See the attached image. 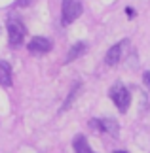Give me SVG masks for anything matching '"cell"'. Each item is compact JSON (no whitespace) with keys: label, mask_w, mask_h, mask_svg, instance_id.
Masks as SVG:
<instances>
[{"label":"cell","mask_w":150,"mask_h":153,"mask_svg":"<svg viewBox=\"0 0 150 153\" xmlns=\"http://www.w3.org/2000/svg\"><path fill=\"white\" fill-rule=\"evenodd\" d=\"M109 95H110V100L116 104V108L122 111V114H125L127 108H129V104H131V95H129L127 87L124 83H114L110 87Z\"/></svg>","instance_id":"obj_1"},{"label":"cell","mask_w":150,"mask_h":153,"mask_svg":"<svg viewBox=\"0 0 150 153\" xmlns=\"http://www.w3.org/2000/svg\"><path fill=\"white\" fill-rule=\"evenodd\" d=\"M27 36V28L21 23V19H15V17H10L8 19V42L11 48H17V45L23 44V40Z\"/></svg>","instance_id":"obj_2"},{"label":"cell","mask_w":150,"mask_h":153,"mask_svg":"<svg viewBox=\"0 0 150 153\" xmlns=\"http://www.w3.org/2000/svg\"><path fill=\"white\" fill-rule=\"evenodd\" d=\"M82 2L80 0H63L61 2V23L63 25H70L82 15Z\"/></svg>","instance_id":"obj_3"},{"label":"cell","mask_w":150,"mask_h":153,"mask_svg":"<svg viewBox=\"0 0 150 153\" xmlns=\"http://www.w3.org/2000/svg\"><path fill=\"white\" fill-rule=\"evenodd\" d=\"M89 127L99 132H106L110 136H118V132H120V125L114 119H91Z\"/></svg>","instance_id":"obj_4"},{"label":"cell","mask_w":150,"mask_h":153,"mask_svg":"<svg viewBox=\"0 0 150 153\" xmlns=\"http://www.w3.org/2000/svg\"><path fill=\"white\" fill-rule=\"evenodd\" d=\"M53 44L51 40H47L44 36H34L31 42H29V51L32 53V55H46L47 51H51Z\"/></svg>","instance_id":"obj_5"},{"label":"cell","mask_w":150,"mask_h":153,"mask_svg":"<svg viewBox=\"0 0 150 153\" xmlns=\"http://www.w3.org/2000/svg\"><path fill=\"white\" fill-rule=\"evenodd\" d=\"M125 45H127V40H122V42L114 44L112 48H110L109 51H106L105 62L109 64V66H114V64H118V62H120V59H122V51H124Z\"/></svg>","instance_id":"obj_6"},{"label":"cell","mask_w":150,"mask_h":153,"mask_svg":"<svg viewBox=\"0 0 150 153\" xmlns=\"http://www.w3.org/2000/svg\"><path fill=\"white\" fill-rule=\"evenodd\" d=\"M72 148H74V153H95L91 149V146L87 144V138L84 136V134H76V136H74Z\"/></svg>","instance_id":"obj_7"},{"label":"cell","mask_w":150,"mask_h":153,"mask_svg":"<svg viewBox=\"0 0 150 153\" xmlns=\"http://www.w3.org/2000/svg\"><path fill=\"white\" fill-rule=\"evenodd\" d=\"M0 85L11 87V66L6 61H0Z\"/></svg>","instance_id":"obj_8"},{"label":"cell","mask_w":150,"mask_h":153,"mask_svg":"<svg viewBox=\"0 0 150 153\" xmlns=\"http://www.w3.org/2000/svg\"><path fill=\"white\" fill-rule=\"evenodd\" d=\"M86 49H87V44H84V42H78V44H74L72 48H70L69 55H67V62H72L74 59L82 57L84 53H86Z\"/></svg>","instance_id":"obj_9"},{"label":"cell","mask_w":150,"mask_h":153,"mask_svg":"<svg viewBox=\"0 0 150 153\" xmlns=\"http://www.w3.org/2000/svg\"><path fill=\"white\" fill-rule=\"evenodd\" d=\"M78 89H80V83H78V85H74V87H72V91L69 93L67 100H65V102H63V106H61V111H65V110H69V108H70V104H72V100H74V97H76Z\"/></svg>","instance_id":"obj_10"},{"label":"cell","mask_w":150,"mask_h":153,"mask_svg":"<svg viewBox=\"0 0 150 153\" xmlns=\"http://www.w3.org/2000/svg\"><path fill=\"white\" fill-rule=\"evenodd\" d=\"M142 81H145V85L150 89V72H145V74H142Z\"/></svg>","instance_id":"obj_11"},{"label":"cell","mask_w":150,"mask_h":153,"mask_svg":"<svg viewBox=\"0 0 150 153\" xmlns=\"http://www.w3.org/2000/svg\"><path fill=\"white\" fill-rule=\"evenodd\" d=\"M31 0H17V6H23V4H29Z\"/></svg>","instance_id":"obj_12"},{"label":"cell","mask_w":150,"mask_h":153,"mask_svg":"<svg viewBox=\"0 0 150 153\" xmlns=\"http://www.w3.org/2000/svg\"><path fill=\"white\" fill-rule=\"evenodd\" d=\"M114 153H127V151H124V149H116Z\"/></svg>","instance_id":"obj_13"}]
</instances>
